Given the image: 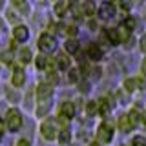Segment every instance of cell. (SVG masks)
<instances>
[{"label": "cell", "mask_w": 146, "mask_h": 146, "mask_svg": "<svg viewBox=\"0 0 146 146\" xmlns=\"http://www.w3.org/2000/svg\"><path fill=\"white\" fill-rule=\"evenodd\" d=\"M40 135L44 137L46 141H55L58 137V128H57V122H55V119H46L42 121V124H40Z\"/></svg>", "instance_id": "obj_1"}, {"label": "cell", "mask_w": 146, "mask_h": 146, "mask_svg": "<svg viewBox=\"0 0 146 146\" xmlns=\"http://www.w3.org/2000/svg\"><path fill=\"white\" fill-rule=\"evenodd\" d=\"M6 128L9 131H13V133H15V131H18L22 128V113L18 111V110H15V108H11L7 111V115H6Z\"/></svg>", "instance_id": "obj_2"}, {"label": "cell", "mask_w": 146, "mask_h": 146, "mask_svg": "<svg viewBox=\"0 0 146 146\" xmlns=\"http://www.w3.org/2000/svg\"><path fill=\"white\" fill-rule=\"evenodd\" d=\"M97 139H99L100 144H110L111 139H113V128L110 124H106V122L100 124L99 130H97Z\"/></svg>", "instance_id": "obj_3"}, {"label": "cell", "mask_w": 146, "mask_h": 146, "mask_svg": "<svg viewBox=\"0 0 146 146\" xmlns=\"http://www.w3.org/2000/svg\"><path fill=\"white\" fill-rule=\"evenodd\" d=\"M38 48L42 49V51L49 53V51H53V49L57 48V40H55V36L48 35V33H44V35L38 38Z\"/></svg>", "instance_id": "obj_4"}, {"label": "cell", "mask_w": 146, "mask_h": 146, "mask_svg": "<svg viewBox=\"0 0 146 146\" xmlns=\"http://www.w3.org/2000/svg\"><path fill=\"white\" fill-rule=\"evenodd\" d=\"M58 117H62V119H73L75 117V106H73V102H64L60 110H58Z\"/></svg>", "instance_id": "obj_5"}, {"label": "cell", "mask_w": 146, "mask_h": 146, "mask_svg": "<svg viewBox=\"0 0 146 146\" xmlns=\"http://www.w3.org/2000/svg\"><path fill=\"white\" fill-rule=\"evenodd\" d=\"M99 15H100V18H104V20L111 18L113 15H115V7H113V4L102 2V6H100V9H99Z\"/></svg>", "instance_id": "obj_6"}, {"label": "cell", "mask_w": 146, "mask_h": 146, "mask_svg": "<svg viewBox=\"0 0 146 146\" xmlns=\"http://www.w3.org/2000/svg\"><path fill=\"white\" fill-rule=\"evenodd\" d=\"M51 97V86L49 84H40L38 88H36V99L40 100V102H44V100H48Z\"/></svg>", "instance_id": "obj_7"}, {"label": "cell", "mask_w": 146, "mask_h": 146, "mask_svg": "<svg viewBox=\"0 0 146 146\" xmlns=\"http://www.w3.org/2000/svg\"><path fill=\"white\" fill-rule=\"evenodd\" d=\"M13 36H15V40H18V42H26L27 36H29V31H27V27H24V26H18V27H15V31H13Z\"/></svg>", "instance_id": "obj_8"}, {"label": "cell", "mask_w": 146, "mask_h": 146, "mask_svg": "<svg viewBox=\"0 0 146 146\" xmlns=\"http://www.w3.org/2000/svg\"><path fill=\"white\" fill-rule=\"evenodd\" d=\"M11 82H13V86H17V88H20V86L24 84V70H22V68H15V70H13Z\"/></svg>", "instance_id": "obj_9"}, {"label": "cell", "mask_w": 146, "mask_h": 146, "mask_svg": "<svg viewBox=\"0 0 146 146\" xmlns=\"http://www.w3.org/2000/svg\"><path fill=\"white\" fill-rule=\"evenodd\" d=\"M131 128H135V126H133V122H131L130 115H124V117L119 119V130H121V131H124V133H126V131H130Z\"/></svg>", "instance_id": "obj_10"}, {"label": "cell", "mask_w": 146, "mask_h": 146, "mask_svg": "<svg viewBox=\"0 0 146 146\" xmlns=\"http://www.w3.org/2000/svg\"><path fill=\"white\" fill-rule=\"evenodd\" d=\"M58 144H62V146H66V144H70V141H71V131L68 130V128H62L60 131H58Z\"/></svg>", "instance_id": "obj_11"}, {"label": "cell", "mask_w": 146, "mask_h": 146, "mask_svg": "<svg viewBox=\"0 0 146 146\" xmlns=\"http://www.w3.org/2000/svg\"><path fill=\"white\" fill-rule=\"evenodd\" d=\"M88 57L93 58V60H99V58L102 57V51H100V48H97V46H90L88 48Z\"/></svg>", "instance_id": "obj_12"}, {"label": "cell", "mask_w": 146, "mask_h": 146, "mask_svg": "<svg viewBox=\"0 0 146 146\" xmlns=\"http://www.w3.org/2000/svg\"><path fill=\"white\" fill-rule=\"evenodd\" d=\"M108 36H110V40H111L113 44H119V42L122 40V36L119 35V31H117V29H110V31H108Z\"/></svg>", "instance_id": "obj_13"}, {"label": "cell", "mask_w": 146, "mask_h": 146, "mask_svg": "<svg viewBox=\"0 0 146 146\" xmlns=\"http://www.w3.org/2000/svg\"><path fill=\"white\" fill-rule=\"evenodd\" d=\"M29 60H31V51L27 48H24L20 51V62H24V64H29Z\"/></svg>", "instance_id": "obj_14"}, {"label": "cell", "mask_w": 146, "mask_h": 146, "mask_svg": "<svg viewBox=\"0 0 146 146\" xmlns=\"http://www.w3.org/2000/svg\"><path fill=\"white\" fill-rule=\"evenodd\" d=\"M82 11H84V15H93V11H95V6H93V2H84L82 4Z\"/></svg>", "instance_id": "obj_15"}, {"label": "cell", "mask_w": 146, "mask_h": 146, "mask_svg": "<svg viewBox=\"0 0 146 146\" xmlns=\"http://www.w3.org/2000/svg\"><path fill=\"white\" fill-rule=\"evenodd\" d=\"M64 11H66V2H64V0H58V2L55 4V13H57V15H64Z\"/></svg>", "instance_id": "obj_16"}, {"label": "cell", "mask_w": 146, "mask_h": 146, "mask_svg": "<svg viewBox=\"0 0 146 146\" xmlns=\"http://www.w3.org/2000/svg\"><path fill=\"white\" fill-rule=\"evenodd\" d=\"M131 146H146V139L143 135H135L131 139Z\"/></svg>", "instance_id": "obj_17"}, {"label": "cell", "mask_w": 146, "mask_h": 146, "mask_svg": "<svg viewBox=\"0 0 146 146\" xmlns=\"http://www.w3.org/2000/svg\"><path fill=\"white\" fill-rule=\"evenodd\" d=\"M48 66H49V60L40 55V57L36 58V68H38V70H44V68H48Z\"/></svg>", "instance_id": "obj_18"}, {"label": "cell", "mask_w": 146, "mask_h": 146, "mask_svg": "<svg viewBox=\"0 0 146 146\" xmlns=\"http://www.w3.org/2000/svg\"><path fill=\"white\" fill-rule=\"evenodd\" d=\"M13 6L17 9H20L22 13H27V6H26V0H13Z\"/></svg>", "instance_id": "obj_19"}, {"label": "cell", "mask_w": 146, "mask_h": 146, "mask_svg": "<svg viewBox=\"0 0 146 146\" xmlns=\"http://www.w3.org/2000/svg\"><path fill=\"white\" fill-rule=\"evenodd\" d=\"M108 111H110V108H108V100H100V104H99V113H100V115H106Z\"/></svg>", "instance_id": "obj_20"}, {"label": "cell", "mask_w": 146, "mask_h": 146, "mask_svg": "<svg viewBox=\"0 0 146 146\" xmlns=\"http://www.w3.org/2000/svg\"><path fill=\"white\" fill-rule=\"evenodd\" d=\"M57 66L60 68V70H66V68L70 66V64H68V58L66 57H58L57 58Z\"/></svg>", "instance_id": "obj_21"}, {"label": "cell", "mask_w": 146, "mask_h": 146, "mask_svg": "<svg viewBox=\"0 0 146 146\" xmlns=\"http://www.w3.org/2000/svg\"><path fill=\"white\" fill-rule=\"evenodd\" d=\"M66 49H68V53H75L77 51V42L68 40V42H66Z\"/></svg>", "instance_id": "obj_22"}, {"label": "cell", "mask_w": 146, "mask_h": 146, "mask_svg": "<svg viewBox=\"0 0 146 146\" xmlns=\"http://www.w3.org/2000/svg\"><path fill=\"white\" fill-rule=\"evenodd\" d=\"M95 106H97L95 102H88V104H86V113H88V115H93V113L97 111V108H95Z\"/></svg>", "instance_id": "obj_23"}, {"label": "cell", "mask_w": 146, "mask_h": 146, "mask_svg": "<svg viewBox=\"0 0 146 146\" xmlns=\"http://www.w3.org/2000/svg\"><path fill=\"white\" fill-rule=\"evenodd\" d=\"M124 86H126V90H128V91H133V90H135V86H137V82H135V80H131V79H128V80L124 82Z\"/></svg>", "instance_id": "obj_24"}, {"label": "cell", "mask_w": 146, "mask_h": 146, "mask_svg": "<svg viewBox=\"0 0 146 146\" xmlns=\"http://www.w3.org/2000/svg\"><path fill=\"white\" fill-rule=\"evenodd\" d=\"M124 24H126V27L133 29V27H135V20H133V18H126V22H124Z\"/></svg>", "instance_id": "obj_25"}, {"label": "cell", "mask_w": 146, "mask_h": 146, "mask_svg": "<svg viewBox=\"0 0 146 146\" xmlns=\"http://www.w3.org/2000/svg\"><path fill=\"white\" fill-rule=\"evenodd\" d=\"M17 146H31V143H29L27 139H20V141L17 143Z\"/></svg>", "instance_id": "obj_26"}, {"label": "cell", "mask_w": 146, "mask_h": 146, "mask_svg": "<svg viewBox=\"0 0 146 146\" xmlns=\"http://www.w3.org/2000/svg\"><path fill=\"white\" fill-rule=\"evenodd\" d=\"M4 124H6V122L0 121V143H2V137H4Z\"/></svg>", "instance_id": "obj_27"}, {"label": "cell", "mask_w": 146, "mask_h": 146, "mask_svg": "<svg viewBox=\"0 0 146 146\" xmlns=\"http://www.w3.org/2000/svg\"><path fill=\"white\" fill-rule=\"evenodd\" d=\"M141 48H143V51H146V35L141 38Z\"/></svg>", "instance_id": "obj_28"}, {"label": "cell", "mask_w": 146, "mask_h": 146, "mask_svg": "<svg viewBox=\"0 0 146 146\" xmlns=\"http://www.w3.org/2000/svg\"><path fill=\"white\" fill-rule=\"evenodd\" d=\"M77 79H79V77H77V71H71V75H70V80H71V82H75Z\"/></svg>", "instance_id": "obj_29"}, {"label": "cell", "mask_w": 146, "mask_h": 146, "mask_svg": "<svg viewBox=\"0 0 146 146\" xmlns=\"http://www.w3.org/2000/svg\"><path fill=\"white\" fill-rule=\"evenodd\" d=\"M88 146H102L100 143H91V144H88Z\"/></svg>", "instance_id": "obj_30"}]
</instances>
